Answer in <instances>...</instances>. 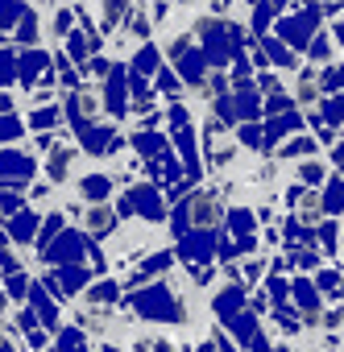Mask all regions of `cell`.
Here are the masks:
<instances>
[{
	"label": "cell",
	"instance_id": "cell-1",
	"mask_svg": "<svg viewBox=\"0 0 344 352\" xmlns=\"http://www.w3.org/2000/svg\"><path fill=\"white\" fill-rule=\"evenodd\" d=\"M133 307L149 319H183V307L175 302V294H166V290H145L133 298Z\"/></svg>",
	"mask_w": 344,
	"mask_h": 352
},
{
	"label": "cell",
	"instance_id": "cell-2",
	"mask_svg": "<svg viewBox=\"0 0 344 352\" xmlns=\"http://www.w3.org/2000/svg\"><path fill=\"white\" fill-rule=\"evenodd\" d=\"M315 21H319V13H315V9H307L303 17H290V21H282V30H278V34H282L290 46H307V38H311Z\"/></svg>",
	"mask_w": 344,
	"mask_h": 352
},
{
	"label": "cell",
	"instance_id": "cell-3",
	"mask_svg": "<svg viewBox=\"0 0 344 352\" xmlns=\"http://www.w3.org/2000/svg\"><path fill=\"white\" fill-rule=\"evenodd\" d=\"M125 212H141V216L158 220V216H162L158 191H149V187H133V191H129V199H125Z\"/></svg>",
	"mask_w": 344,
	"mask_h": 352
},
{
	"label": "cell",
	"instance_id": "cell-4",
	"mask_svg": "<svg viewBox=\"0 0 344 352\" xmlns=\"http://www.w3.org/2000/svg\"><path fill=\"white\" fill-rule=\"evenodd\" d=\"M220 220V199L216 195H191V224L212 228Z\"/></svg>",
	"mask_w": 344,
	"mask_h": 352
},
{
	"label": "cell",
	"instance_id": "cell-5",
	"mask_svg": "<svg viewBox=\"0 0 344 352\" xmlns=\"http://www.w3.org/2000/svg\"><path fill=\"white\" fill-rule=\"evenodd\" d=\"M34 174V162L30 157H21V153H0V179L5 183H21V179H30Z\"/></svg>",
	"mask_w": 344,
	"mask_h": 352
},
{
	"label": "cell",
	"instance_id": "cell-6",
	"mask_svg": "<svg viewBox=\"0 0 344 352\" xmlns=\"http://www.w3.org/2000/svg\"><path fill=\"white\" fill-rule=\"evenodd\" d=\"M79 253H83V241H79V232H63L58 249H50L46 257H50V261H63V265H75V261H79Z\"/></svg>",
	"mask_w": 344,
	"mask_h": 352
},
{
	"label": "cell",
	"instance_id": "cell-7",
	"mask_svg": "<svg viewBox=\"0 0 344 352\" xmlns=\"http://www.w3.org/2000/svg\"><path fill=\"white\" fill-rule=\"evenodd\" d=\"M46 63H50V58H46L42 50H30V54H21V63H17L21 71H17V75H21L25 83H34V79H38V75L46 71Z\"/></svg>",
	"mask_w": 344,
	"mask_h": 352
},
{
	"label": "cell",
	"instance_id": "cell-8",
	"mask_svg": "<svg viewBox=\"0 0 344 352\" xmlns=\"http://www.w3.org/2000/svg\"><path fill=\"white\" fill-rule=\"evenodd\" d=\"M241 307H245V290L241 286H228L220 298H216V311L224 315V319H233V315H241Z\"/></svg>",
	"mask_w": 344,
	"mask_h": 352
},
{
	"label": "cell",
	"instance_id": "cell-9",
	"mask_svg": "<svg viewBox=\"0 0 344 352\" xmlns=\"http://www.w3.org/2000/svg\"><path fill=\"white\" fill-rule=\"evenodd\" d=\"M183 253L208 265V257H212V232H195V236H187V245H183Z\"/></svg>",
	"mask_w": 344,
	"mask_h": 352
},
{
	"label": "cell",
	"instance_id": "cell-10",
	"mask_svg": "<svg viewBox=\"0 0 344 352\" xmlns=\"http://www.w3.org/2000/svg\"><path fill=\"white\" fill-rule=\"evenodd\" d=\"M204 75H208L204 58H200V54H187V58H183V79H187V83H204Z\"/></svg>",
	"mask_w": 344,
	"mask_h": 352
},
{
	"label": "cell",
	"instance_id": "cell-11",
	"mask_svg": "<svg viewBox=\"0 0 344 352\" xmlns=\"http://www.w3.org/2000/svg\"><path fill=\"white\" fill-rule=\"evenodd\" d=\"M87 228H92L96 236H104V232L112 228V212H108V208H92V212H87Z\"/></svg>",
	"mask_w": 344,
	"mask_h": 352
},
{
	"label": "cell",
	"instance_id": "cell-12",
	"mask_svg": "<svg viewBox=\"0 0 344 352\" xmlns=\"http://www.w3.org/2000/svg\"><path fill=\"white\" fill-rule=\"evenodd\" d=\"M323 212H344V179H332V183H327Z\"/></svg>",
	"mask_w": 344,
	"mask_h": 352
},
{
	"label": "cell",
	"instance_id": "cell-13",
	"mask_svg": "<svg viewBox=\"0 0 344 352\" xmlns=\"http://www.w3.org/2000/svg\"><path fill=\"white\" fill-rule=\"evenodd\" d=\"M83 195H87L92 204H100V199L108 195V179H104V174H92V179H83Z\"/></svg>",
	"mask_w": 344,
	"mask_h": 352
},
{
	"label": "cell",
	"instance_id": "cell-14",
	"mask_svg": "<svg viewBox=\"0 0 344 352\" xmlns=\"http://www.w3.org/2000/svg\"><path fill=\"white\" fill-rule=\"evenodd\" d=\"M290 129H299V116H286V120H274L270 129H266V145H274V141H282Z\"/></svg>",
	"mask_w": 344,
	"mask_h": 352
},
{
	"label": "cell",
	"instance_id": "cell-15",
	"mask_svg": "<svg viewBox=\"0 0 344 352\" xmlns=\"http://www.w3.org/2000/svg\"><path fill=\"white\" fill-rule=\"evenodd\" d=\"M294 298H299V307H307V315H315V286L311 282H294Z\"/></svg>",
	"mask_w": 344,
	"mask_h": 352
},
{
	"label": "cell",
	"instance_id": "cell-16",
	"mask_svg": "<svg viewBox=\"0 0 344 352\" xmlns=\"http://www.w3.org/2000/svg\"><path fill=\"white\" fill-rule=\"evenodd\" d=\"M34 224H38V220H34L30 212L17 216V220H13V236H17V241H30V236H34Z\"/></svg>",
	"mask_w": 344,
	"mask_h": 352
},
{
	"label": "cell",
	"instance_id": "cell-17",
	"mask_svg": "<svg viewBox=\"0 0 344 352\" xmlns=\"http://www.w3.org/2000/svg\"><path fill=\"white\" fill-rule=\"evenodd\" d=\"M83 282H87V274H83L79 265H67V270H63V290H79Z\"/></svg>",
	"mask_w": 344,
	"mask_h": 352
},
{
	"label": "cell",
	"instance_id": "cell-18",
	"mask_svg": "<svg viewBox=\"0 0 344 352\" xmlns=\"http://www.w3.org/2000/svg\"><path fill=\"white\" fill-rule=\"evenodd\" d=\"M323 116L336 124V120H344V96H332V100H323Z\"/></svg>",
	"mask_w": 344,
	"mask_h": 352
},
{
	"label": "cell",
	"instance_id": "cell-19",
	"mask_svg": "<svg viewBox=\"0 0 344 352\" xmlns=\"http://www.w3.org/2000/svg\"><path fill=\"white\" fill-rule=\"evenodd\" d=\"M21 17V5L17 0H0V25H13Z\"/></svg>",
	"mask_w": 344,
	"mask_h": 352
},
{
	"label": "cell",
	"instance_id": "cell-20",
	"mask_svg": "<svg viewBox=\"0 0 344 352\" xmlns=\"http://www.w3.org/2000/svg\"><path fill=\"white\" fill-rule=\"evenodd\" d=\"M133 145L145 149V153H158V149H162V137H158V133H141V137H133Z\"/></svg>",
	"mask_w": 344,
	"mask_h": 352
},
{
	"label": "cell",
	"instance_id": "cell-21",
	"mask_svg": "<svg viewBox=\"0 0 344 352\" xmlns=\"http://www.w3.org/2000/svg\"><path fill=\"white\" fill-rule=\"evenodd\" d=\"M34 311H38V315H42V319H46V323H54V307H50V302H46V294H42V290H38V286H34Z\"/></svg>",
	"mask_w": 344,
	"mask_h": 352
},
{
	"label": "cell",
	"instance_id": "cell-22",
	"mask_svg": "<svg viewBox=\"0 0 344 352\" xmlns=\"http://www.w3.org/2000/svg\"><path fill=\"white\" fill-rule=\"evenodd\" d=\"M67 162H71V153H67V149H58V153L50 157V174H54V179H67Z\"/></svg>",
	"mask_w": 344,
	"mask_h": 352
},
{
	"label": "cell",
	"instance_id": "cell-23",
	"mask_svg": "<svg viewBox=\"0 0 344 352\" xmlns=\"http://www.w3.org/2000/svg\"><path fill=\"white\" fill-rule=\"evenodd\" d=\"M17 137H21V124L13 116H5V120H0V141H17Z\"/></svg>",
	"mask_w": 344,
	"mask_h": 352
},
{
	"label": "cell",
	"instance_id": "cell-24",
	"mask_svg": "<svg viewBox=\"0 0 344 352\" xmlns=\"http://www.w3.org/2000/svg\"><path fill=\"white\" fill-rule=\"evenodd\" d=\"M153 63H158V50H141V58H137V71H141V75H149V71H158Z\"/></svg>",
	"mask_w": 344,
	"mask_h": 352
},
{
	"label": "cell",
	"instance_id": "cell-25",
	"mask_svg": "<svg viewBox=\"0 0 344 352\" xmlns=\"http://www.w3.org/2000/svg\"><path fill=\"white\" fill-rule=\"evenodd\" d=\"M112 298H116V286L112 282H104V286L92 290V302H112Z\"/></svg>",
	"mask_w": 344,
	"mask_h": 352
},
{
	"label": "cell",
	"instance_id": "cell-26",
	"mask_svg": "<svg viewBox=\"0 0 344 352\" xmlns=\"http://www.w3.org/2000/svg\"><path fill=\"white\" fill-rule=\"evenodd\" d=\"M13 75H17V58H13V54H0V79L9 83Z\"/></svg>",
	"mask_w": 344,
	"mask_h": 352
},
{
	"label": "cell",
	"instance_id": "cell-27",
	"mask_svg": "<svg viewBox=\"0 0 344 352\" xmlns=\"http://www.w3.org/2000/svg\"><path fill=\"white\" fill-rule=\"evenodd\" d=\"M34 30H38V21H34V13H25V21H21V34H17V38H21V42H34V38H38Z\"/></svg>",
	"mask_w": 344,
	"mask_h": 352
},
{
	"label": "cell",
	"instance_id": "cell-28",
	"mask_svg": "<svg viewBox=\"0 0 344 352\" xmlns=\"http://www.w3.org/2000/svg\"><path fill=\"white\" fill-rule=\"evenodd\" d=\"M286 153H315V141H311V137H299V141L286 145Z\"/></svg>",
	"mask_w": 344,
	"mask_h": 352
},
{
	"label": "cell",
	"instance_id": "cell-29",
	"mask_svg": "<svg viewBox=\"0 0 344 352\" xmlns=\"http://www.w3.org/2000/svg\"><path fill=\"white\" fill-rule=\"evenodd\" d=\"M54 120H58V112H50V108L46 112H34V129H50Z\"/></svg>",
	"mask_w": 344,
	"mask_h": 352
},
{
	"label": "cell",
	"instance_id": "cell-30",
	"mask_svg": "<svg viewBox=\"0 0 344 352\" xmlns=\"http://www.w3.org/2000/svg\"><path fill=\"white\" fill-rule=\"evenodd\" d=\"M323 87H344V67H340V71L332 67V71L323 75Z\"/></svg>",
	"mask_w": 344,
	"mask_h": 352
},
{
	"label": "cell",
	"instance_id": "cell-31",
	"mask_svg": "<svg viewBox=\"0 0 344 352\" xmlns=\"http://www.w3.org/2000/svg\"><path fill=\"white\" fill-rule=\"evenodd\" d=\"M241 141H245V145H257L261 137H257V129H253V124H245V129H241Z\"/></svg>",
	"mask_w": 344,
	"mask_h": 352
},
{
	"label": "cell",
	"instance_id": "cell-32",
	"mask_svg": "<svg viewBox=\"0 0 344 352\" xmlns=\"http://www.w3.org/2000/svg\"><path fill=\"white\" fill-rule=\"evenodd\" d=\"M319 174H323V170H319L315 162H307V166H303V179H311V183H315V179H319Z\"/></svg>",
	"mask_w": 344,
	"mask_h": 352
},
{
	"label": "cell",
	"instance_id": "cell-33",
	"mask_svg": "<svg viewBox=\"0 0 344 352\" xmlns=\"http://www.w3.org/2000/svg\"><path fill=\"white\" fill-rule=\"evenodd\" d=\"M311 54H315V58H323V54H327V38H315V46H311Z\"/></svg>",
	"mask_w": 344,
	"mask_h": 352
},
{
	"label": "cell",
	"instance_id": "cell-34",
	"mask_svg": "<svg viewBox=\"0 0 344 352\" xmlns=\"http://www.w3.org/2000/svg\"><path fill=\"white\" fill-rule=\"evenodd\" d=\"M336 38H340V46H344V21H340V25H336Z\"/></svg>",
	"mask_w": 344,
	"mask_h": 352
}]
</instances>
